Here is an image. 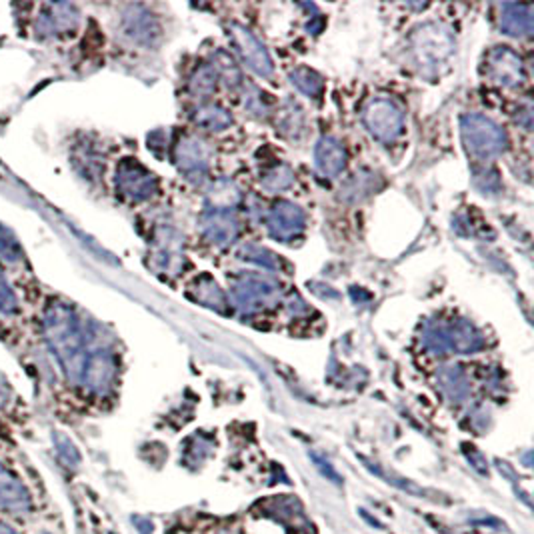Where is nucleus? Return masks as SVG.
<instances>
[{
  "label": "nucleus",
  "instance_id": "obj_11",
  "mask_svg": "<svg viewBox=\"0 0 534 534\" xmlns=\"http://www.w3.org/2000/svg\"><path fill=\"white\" fill-rule=\"evenodd\" d=\"M0 512L26 516L32 512V496L16 475L0 465Z\"/></svg>",
  "mask_w": 534,
  "mask_h": 534
},
{
  "label": "nucleus",
  "instance_id": "obj_35",
  "mask_svg": "<svg viewBox=\"0 0 534 534\" xmlns=\"http://www.w3.org/2000/svg\"><path fill=\"white\" fill-rule=\"evenodd\" d=\"M214 534H241V532H236L232 529H221V530H216Z\"/></svg>",
  "mask_w": 534,
  "mask_h": 534
},
{
  "label": "nucleus",
  "instance_id": "obj_36",
  "mask_svg": "<svg viewBox=\"0 0 534 534\" xmlns=\"http://www.w3.org/2000/svg\"><path fill=\"white\" fill-rule=\"evenodd\" d=\"M37 534H52V532H47V530H42V532H37Z\"/></svg>",
  "mask_w": 534,
  "mask_h": 534
},
{
  "label": "nucleus",
  "instance_id": "obj_19",
  "mask_svg": "<svg viewBox=\"0 0 534 534\" xmlns=\"http://www.w3.org/2000/svg\"><path fill=\"white\" fill-rule=\"evenodd\" d=\"M203 234L214 244H231L239 236V223L226 213H210L203 218Z\"/></svg>",
  "mask_w": 534,
  "mask_h": 534
},
{
  "label": "nucleus",
  "instance_id": "obj_6",
  "mask_svg": "<svg viewBox=\"0 0 534 534\" xmlns=\"http://www.w3.org/2000/svg\"><path fill=\"white\" fill-rule=\"evenodd\" d=\"M364 127L384 144L395 143L402 135V110L389 99H376L364 109Z\"/></svg>",
  "mask_w": 534,
  "mask_h": 534
},
{
  "label": "nucleus",
  "instance_id": "obj_26",
  "mask_svg": "<svg viewBox=\"0 0 534 534\" xmlns=\"http://www.w3.org/2000/svg\"><path fill=\"white\" fill-rule=\"evenodd\" d=\"M190 92L200 99H206V96L216 91V70L213 66H200L195 74L190 78L188 84Z\"/></svg>",
  "mask_w": 534,
  "mask_h": 534
},
{
  "label": "nucleus",
  "instance_id": "obj_9",
  "mask_svg": "<svg viewBox=\"0 0 534 534\" xmlns=\"http://www.w3.org/2000/svg\"><path fill=\"white\" fill-rule=\"evenodd\" d=\"M267 226L275 239L288 242L294 241L296 236H301L306 226V218L302 210L296 205L288 203V200H278V203H275L273 208L268 210Z\"/></svg>",
  "mask_w": 534,
  "mask_h": 534
},
{
  "label": "nucleus",
  "instance_id": "obj_4",
  "mask_svg": "<svg viewBox=\"0 0 534 534\" xmlns=\"http://www.w3.org/2000/svg\"><path fill=\"white\" fill-rule=\"evenodd\" d=\"M462 143L477 159H493L506 148V135L503 128L483 115H465L460 120Z\"/></svg>",
  "mask_w": 534,
  "mask_h": 534
},
{
  "label": "nucleus",
  "instance_id": "obj_33",
  "mask_svg": "<svg viewBox=\"0 0 534 534\" xmlns=\"http://www.w3.org/2000/svg\"><path fill=\"white\" fill-rule=\"evenodd\" d=\"M8 398H11V390H8V384L6 381L0 376V407H4Z\"/></svg>",
  "mask_w": 534,
  "mask_h": 534
},
{
  "label": "nucleus",
  "instance_id": "obj_18",
  "mask_svg": "<svg viewBox=\"0 0 534 534\" xmlns=\"http://www.w3.org/2000/svg\"><path fill=\"white\" fill-rule=\"evenodd\" d=\"M532 4H503L501 29L511 37H529L532 32Z\"/></svg>",
  "mask_w": 534,
  "mask_h": 534
},
{
  "label": "nucleus",
  "instance_id": "obj_34",
  "mask_svg": "<svg viewBox=\"0 0 534 534\" xmlns=\"http://www.w3.org/2000/svg\"><path fill=\"white\" fill-rule=\"evenodd\" d=\"M0 534H16V530L13 527H8V524L0 522Z\"/></svg>",
  "mask_w": 534,
  "mask_h": 534
},
{
  "label": "nucleus",
  "instance_id": "obj_22",
  "mask_svg": "<svg viewBox=\"0 0 534 534\" xmlns=\"http://www.w3.org/2000/svg\"><path fill=\"white\" fill-rule=\"evenodd\" d=\"M291 83L301 92H304L306 96H311V99H320L322 92H325V81H322V76L319 73H314V70L306 68V66H299V68L293 70Z\"/></svg>",
  "mask_w": 534,
  "mask_h": 534
},
{
  "label": "nucleus",
  "instance_id": "obj_7",
  "mask_svg": "<svg viewBox=\"0 0 534 534\" xmlns=\"http://www.w3.org/2000/svg\"><path fill=\"white\" fill-rule=\"evenodd\" d=\"M117 188L122 197L130 200H146L156 192V179L136 161H122L117 171Z\"/></svg>",
  "mask_w": 534,
  "mask_h": 534
},
{
  "label": "nucleus",
  "instance_id": "obj_17",
  "mask_svg": "<svg viewBox=\"0 0 534 534\" xmlns=\"http://www.w3.org/2000/svg\"><path fill=\"white\" fill-rule=\"evenodd\" d=\"M317 166L328 179L338 177L346 166V151L337 138L325 136L317 144Z\"/></svg>",
  "mask_w": 534,
  "mask_h": 534
},
{
  "label": "nucleus",
  "instance_id": "obj_13",
  "mask_svg": "<svg viewBox=\"0 0 534 534\" xmlns=\"http://www.w3.org/2000/svg\"><path fill=\"white\" fill-rule=\"evenodd\" d=\"M117 376V363L109 353H94L86 361V369L83 382L91 389L94 395H107L112 389V382H115Z\"/></svg>",
  "mask_w": 534,
  "mask_h": 534
},
{
  "label": "nucleus",
  "instance_id": "obj_1",
  "mask_svg": "<svg viewBox=\"0 0 534 534\" xmlns=\"http://www.w3.org/2000/svg\"><path fill=\"white\" fill-rule=\"evenodd\" d=\"M45 332L66 379L73 384L83 382L89 355L84 350V337L74 312L66 304H50L45 314Z\"/></svg>",
  "mask_w": 534,
  "mask_h": 534
},
{
  "label": "nucleus",
  "instance_id": "obj_31",
  "mask_svg": "<svg viewBox=\"0 0 534 534\" xmlns=\"http://www.w3.org/2000/svg\"><path fill=\"white\" fill-rule=\"evenodd\" d=\"M55 442H57V451H58L60 460H63L66 467L74 468L78 465V462H81V454H78L76 446L73 442H70L65 434H57L55 436Z\"/></svg>",
  "mask_w": 534,
  "mask_h": 534
},
{
  "label": "nucleus",
  "instance_id": "obj_14",
  "mask_svg": "<svg viewBox=\"0 0 534 534\" xmlns=\"http://www.w3.org/2000/svg\"><path fill=\"white\" fill-rule=\"evenodd\" d=\"M154 265L162 273L177 275L182 265V250H180V236L172 229H161L154 239Z\"/></svg>",
  "mask_w": 534,
  "mask_h": 534
},
{
  "label": "nucleus",
  "instance_id": "obj_30",
  "mask_svg": "<svg viewBox=\"0 0 534 534\" xmlns=\"http://www.w3.org/2000/svg\"><path fill=\"white\" fill-rule=\"evenodd\" d=\"M214 70H218L221 73V76L226 81V84L229 86H239L241 84V70L236 68V65L232 63V60L224 55V52H221L216 58V65L213 66Z\"/></svg>",
  "mask_w": 534,
  "mask_h": 534
},
{
  "label": "nucleus",
  "instance_id": "obj_24",
  "mask_svg": "<svg viewBox=\"0 0 534 534\" xmlns=\"http://www.w3.org/2000/svg\"><path fill=\"white\" fill-rule=\"evenodd\" d=\"M374 180H376V174L372 172L355 174V177L350 179L343 188H340V192H343L340 197H343L346 203H358V200L366 198L376 190Z\"/></svg>",
  "mask_w": 534,
  "mask_h": 534
},
{
  "label": "nucleus",
  "instance_id": "obj_16",
  "mask_svg": "<svg viewBox=\"0 0 534 534\" xmlns=\"http://www.w3.org/2000/svg\"><path fill=\"white\" fill-rule=\"evenodd\" d=\"M262 512L268 514V519H276L285 527H293L296 532L311 529L296 498H273L268 504H265Z\"/></svg>",
  "mask_w": 534,
  "mask_h": 534
},
{
  "label": "nucleus",
  "instance_id": "obj_21",
  "mask_svg": "<svg viewBox=\"0 0 534 534\" xmlns=\"http://www.w3.org/2000/svg\"><path fill=\"white\" fill-rule=\"evenodd\" d=\"M192 291H195V299L198 302H203L205 306H208V309H214L218 312H226V299L213 278L203 276L200 280H197Z\"/></svg>",
  "mask_w": 534,
  "mask_h": 534
},
{
  "label": "nucleus",
  "instance_id": "obj_23",
  "mask_svg": "<svg viewBox=\"0 0 534 534\" xmlns=\"http://www.w3.org/2000/svg\"><path fill=\"white\" fill-rule=\"evenodd\" d=\"M192 120H195L198 127H203L206 130H216V133H218V130L229 128L231 122H232L229 112H226L221 107H216V104H205V107L197 109Z\"/></svg>",
  "mask_w": 534,
  "mask_h": 534
},
{
  "label": "nucleus",
  "instance_id": "obj_12",
  "mask_svg": "<svg viewBox=\"0 0 534 534\" xmlns=\"http://www.w3.org/2000/svg\"><path fill=\"white\" fill-rule=\"evenodd\" d=\"M174 159H177L180 172H185L188 179L203 177L208 171L210 148L197 136H182L174 148Z\"/></svg>",
  "mask_w": 534,
  "mask_h": 534
},
{
  "label": "nucleus",
  "instance_id": "obj_29",
  "mask_svg": "<svg viewBox=\"0 0 534 534\" xmlns=\"http://www.w3.org/2000/svg\"><path fill=\"white\" fill-rule=\"evenodd\" d=\"M262 185L268 190H283L286 187L293 185V171L288 169L286 164H280L276 169L270 171L265 180H262Z\"/></svg>",
  "mask_w": 534,
  "mask_h": 534
},
{
  "label": "nucleus",
  "instance_id": "obj_10",
  "mask_svg": "<svg viewBox=\"0 0 534 534\" xmlns=\"http://www.w3.org/2000/svg\"><path fill=\"white\" fill-rule=\"evenodd\" d=\"M231 34L236 48H239L244 63L250 66V70H255L258 76L265 78L273 74V58H270L267 48L260 45L255 34L236 22L231 24Z\"/></svg>",
  "mask_w": 534,
  "mask_h": 534
},
{
  "label": "nucleus",
  "instance_id": "obj_28",
  "mask_svg": "<svg viewBox=\"0 0 534 534\" xmlns=\"http://www.w3.org/2000/svg\"><path fill=\"white\" fill-rule=\"evenodd\" d=\"M22 258L21 244L16 241V236L0 224V260L8 262V265H16Z\"/></svg>",
  "mask_w": 534,
  "mask_h": 534
},
{
  "label": "nucleus",
  "instance_id": "obj_8",
  "mask_svg": "<svg viewBox=\"0 0 534 534\" xmlns=\"http://www.w3.org/2000/svg\"><path fill=\"white\" fill-rule=\"evenodd\" d=\"M486 74L503 86H521L524 83V66L521 57L506 47H496L485 58Z\"/></svg>",
  "mask_w": 534,
  "mask_h": 534
},
{
  "label": "nucleus",
  "instance_id": "obj_25",
  "mask_svg": "<svg viewBox=\"0 0 534 534\" xmlns=\"http://www.w3.org/2000/svg\"><path fill=\"white\" fill-rule=\"evenodd\" d=\"M127 32L138 42H151L153 37L159 34V29L154 26L151 14L140 13V14L127 16Z\"/></svg>",
  "mask_w": 534,
  "mask_h": 534
},
{
  "label": "nucleus",
  "instance_id": "obj_2",
  "mask_svg": "<svg viewBox=\"0 0 534 534\" xmlns=\"http://www.w3.org/2000/svg\"><path fill=\"white\" fill-rule=\"evenodd\" d=\"M425 340L426 346L434 350L436 355H467L485 346L483 335L465 320L439 322V325L428 327Z\"/></svg>",
  "mask_w": 534,
  "mask_h": 534
},
{
  "label": "nucleus",
  "instance_id": "obj_20",
  "mask_svg": "<svg viewBox=\"0 0 534 534\" xmlns=\"http://www.w3.org/2000/svg\"><path fill=\"white\" fill-rule=\"evenodd\" d=\"M241 203V190L231 180H218L208 192V205L214 213H224L226 208H232Z\"/></svg>",
  "mask_w": 534,
  "mask_h": 534
},
{
  "label": "nucleus",
  "instance_id": "obj_15",
  "mask_svg": "<svg viewBox=\"0 0 534 534\" xmlns=\"http://www.w3.org/2000/svg\"><path fill=\"white\" fill-rule=\"evenodd\" d=\"M78 26V13L73 4H50L45 6V14H40L37 24L42 34H65Z\"/></svg>",
  "mask_w": 534,
  "mask_h": 534
},
{
  "label": "nucleus",
  "instance_id": "obj_3",
  "mask_svg": "<svg viewBox=\"0 0 534 534\" xmlns=\"http://www.w3.org/2000/svg\"><path fill=\"white\" fill-rule=\"evenodd\" d=\"M410 48L415 52L416 63L425 70H436L454 52V39L444 24L428 22L418 26L410 37Z\"/></svg>",
  "mask_w": 534,
  "mask_h": 534
},
{
  "label": "nucleus",
  "instance_id": "obj_5",
  "mask_svg": "<svg viewBox=\"0 0 534 534\" xmlns=\"http://www.w3.org/2000/svg\"><path fill=\"white\" fill-rule=\"evenodd\" d=\"M278 283L265 275H242L234 283V299L242 312H260L278 301Z\"/></svg>",
  "mask_w": 534,
  "mask_h": 534
},
{
  "label": "nucleus",
  "instance_id": "obj_32",
  "mask_svg": "<svg viewBox=\"0 0 534 534\" xmlns=\"http://www.w3.org/2000/svg\"><path fill=\"white\" fill-rule=\"evenodd\" d=\"M19 309V302H16V296L13 293L11 285H8V280L4 278L3 270H0V312L4 314H13Z\"/></svg>",
  "mask_w": 534,
  "mask_h": 534
},
{
  "label": "nucleus",
  "instance_id": "obj_27",
  "mask_svg": "<svg viewBox=\"0 0 534 534\" xmlns=\"http://www.w3.org/2000/svg\"><path fill=\"white\" fill-rule=\"evenodd\" d=\"M441 382H442V389H444L446 395H449L454 402H460L462 398L467 397V392H468L467 379H465V374H462L460 371L451 369V371L442 372Z\"/></svg>",
  "mask_w": 534,
  "mask_h": 534
}]
</instances>
